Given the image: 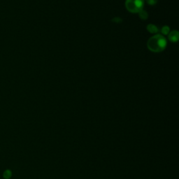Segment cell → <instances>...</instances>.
Instances as JSON below:
<instances>
[{
  "instance_id": "obj_1",
  "label": "cell",
  "mask_w": 179,
  "mask_h": 179,
  "mask_svg": "<svg viewBox=\"0 0 179 179\" xmlns=\"http://www.w3.org/2000/svg\"><path fill=\"white\" fill-rule=\"evenodd\" d=\"M148 48L153 52H160L164 50L166 46V40L161 34L154 35L149 38L147 43Z\"/></svg>"
},
{
  "instance_id": "obj_2",
  "label": "cell",
  "mask_w": 179,
  "mask_h": 179,
  "mask_svg": "<svg viewBox=\"0 0 179 179\" xmlns=\"http://www.w3.org/2000/svg\"><path fill=\"white\" fill-rule=\"evenodd\" d=\"M144 0H126L125 7L127 11L133 13H137L143 9Z\"/></svg>"
},
{
  "instance_id": "obj_3",
  "label": "cell",
  "mask_w": 179,
  "mask_h": 179,
  "mask_svg": "<svg viewBox=\"0 0 179 179\" xmlns=\"http://www.w3.org/2000/svg\"><path fill=\"white\" fill-rule=\"evenodd\" d=\"M168 38L170 41L173 43H176L178 41L179 38V33L177 30H173L172 32H169L168 34Z\"/></svg>"
},
{
  "instance_id": "obj_4",
  "label": "cell",
  "mask_w": 179,
  "mask_h": 179,
  "mask_svg": "<svg viewBox=\"0 0 179 179\" xmlns=\"http://www.w3.org/2000/svg\"><path fill=\"white\" fill-rule=\"evenodd\" d=\"M147 30L149 31L150 33L152 34H156L159 31L157 26L153 24H149V25L147 26Z\"/></svg>"
},
{
  "instance_id": "obj_5",
  "label": "cell",
  "mask_w": 179,
  "mask_h": 179,
  "mask_svg": "<svg viewBox=\"0 0 179 179\" xmlns=\"http://www.w3.org/2000/svg\"><path fill=\"white\" fill-rule=\"evenodd\" d=\"M139 18H141V20H146L149 17V15H148V13L146 11H145L143 9H142L141 11L139 12Z\"/></svg>"
},
{
  "instance_id": "obj_6",
  "label": "cell",
  "mask_w": 179,
  "mask_h": 179,
  "mask_svg": "<svg viewBox=\"0 0 179 179\" xmlns=\"http://www.w3.org/2000/svg\"><path fill=\"white\" fill-rule=\"evenodd\" d=\"M12 176V172L10 169H7L3 173V178L4 179H10Z\"/></svg>"
},
{
  "instance_id": "obj_7",
  "label": "cell",
  "mask_w": 179,
  "mask_h": 179,
  "mask_svg": "<svg viewBox=\"0 0 179 179\" xmlns=\"http://www.w3.org/2000/svg\"><path fill=\"white\" fill-rule=\"evenodd\" d=\"M169 32H170V29H169V27L166 25L164 26V27L161 29V32L162 33V34L164 35H167L169 33Z\"/></svg>"
},
{
  "instance_id": "obj_8",
  "label": "cell",
  "mask_w": 179,
  "mask_h": 179,
  "mask_svg": "<svg viewBox=\"0 0 179 179\" xmlns=\"http://www.w3.org/2000/svg\"><path fill=\"white\" fill-rule=\"evenodd\" d=\"M146 1L149 5H155L157 3V0H146Z\"/></svg>"
}]
</instances>
